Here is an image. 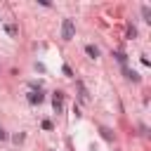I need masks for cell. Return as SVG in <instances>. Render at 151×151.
<instances>
[{"label":"cell","mask_w":151,"mask_h":151,"mask_svg":"<svg viewBox=\"0 0 151 151\" xmlns=\"http://www.w3.org/2000/svg\"><path fill=\"white\" fill-rule=\"evenodd\" d=\"M73 35H76L73 19H64V21H61V38H64V40H71Z\"/></svg>","instance_id":"cell-1"},{"label":"cell","mask_w":151,"mask_h":151,"mask_svg":"<svg viewBox=\"0 0 151 151\" xmlns=\"http://www.w3.org/2000/svg\"><path fill=\"white\" fill-rule=\"evenodd\" d=\"M52 106H54V113H61L64 111V92L61 90H57L52 94Z\"/></svg>","instance_id":"cell-2"},{"label":"cell","mask_w":151,"mask_h":151,"mask_svg":"<svg viewBox=\"0 0 151 151\" xmlns=\"http://www.w3.org/2000/svg\"><path fill=\"white\" fill-rule=\"evenodd\" d=\"M42 101H45L42 90H40V87H33V90L28 92V104H42Z\"/></svg>","instance_id":"cell-3"},{"label":"cell","mask_w":151,"mask_h":151,"mask_svg":"<svg viewBox=\"0 0 151 151\" xmlns=\"http://www.w3.org/2000/svg\"><path fill=\"white\" fill-rule=\"evenodd\" d=\"M85 52H87V57H92V59L99 57V47H94V45H85Z\"/></svg>","instance_id":"cell-4"},{"label":"cell","mask_w":151,"mask_h":151,"mask_svg":"<svg viewBox=\"0 0 151 151\" xmlns=\"http://www.w3.org/2000/svg\"><path fill=\"white\" fill-rule=\"evenodd\" d=\"M123 73H125V78H127V80L139 83V73H134V71H130V68H123Z\"/></svg>","instance_id":"cell-5"},{"label":"cell","mask_w":151,"mask_h":151,"mask_svg":"<svg viewBox=\"0 0 151 151\" xmlns=\"http://www.w3.org/2000/svg\"><path fill=\"white\" fill-rule=\"evenodd\" d=\"M78 92H80V99H83V101H87V99H90V94H87V90H85V85H83L80 80H78Z\"/></svg>","instance_id":"cell-6"},{"label":"cell","mask_w":151,"mask_h":151,"mask_svg":"<svg viewBox=\"0 0 151 151\" xmlns=\"http://www.w3.org/2000/svg\"><path fill=\"white\" fill-rule=\"evenodd\" d=\"M5 31H7L9 35H17V33H19V26H17V24H5Z\"/></svg>","instance_id":"cell-7"},{"label":"cell","mask_w":151,"mask_h":151,"mask_svg":"<svg viewBox=\"0 0 151 151\" xmlns=\"http://www.w3.org/2000/svg\"><path fill=\"white\" fill-rule=\"evenodd\" d=\"M142 17H144V21H151V7H149V5L142 7Z\"/></svg>","instance_id":"cell-8"},{"label":"cell","mask_w":151,"mask_h":151,"mask_svg":"<svg viewBox=\"0 0 151 151\" xmlns=\"http://www.w3.org/2000/svg\"><path fill=\"white\" fill-rule=\"evenodd\" d=\"M127 38H130V40L137 38V28H134V26H127Z\"/></svg>","instance_id":"cell-9"},{"label":"cell","mask_w":151,"mask_h":151,"mask_svg":"<svg viewBox=\"0 0 151 151\" xmlns=\"http://www.w3.org/2000/svg\"><path fill=\"white\" fill-rule=\"evenodd\" d=\"M116 59H118V61H120V64H125V61H127V57H125V54H123V52H116Z\"/></svg>","instance_id":"cell-10"},{"label":"cell","mask_w":151,"mask_h":151,"mask_svg":"<svg viewBox=\"0 0 151 151\" xmlns=\"http://www.w3.org/2000/svg\"><path fill=\"white\" fill-rule=\"evenodd\" d=\"M101 137H104V139H111V130H106V127H101Z\"/></svg>","instance_id":"cell-11"},{"label":"cell","mask_w":151,"mask_h":151,"mask_svg":"<svg viewBox=\"0 0 151 151\" xmlns=\"http://www.w3.org/2000/svg\"><path fill=\"white\" fill-rule=\"evenodd\" d=\"M61 71H64V76H68V78H71V76H73V71H71V68H68V66H61Z\"/></svg>","instance_id":"cell-12"},{"label":"cell","mask_w":151,"mask_h":151,"mask_svg":"<svg viewBox=\"0 0 151 151\" xmlns=\"http://www.w3.org/2000/svg\"><path fill=\"white\" fill-rule=\"evenodd\" d=\"M42 127L45 130H52V120H42Z\"/></svg>","instance_id":"cell-13"},{"label":"cell","mask_w":151,"mask_h":151,"mask_svg":"<svg viewBox=\"0 0 151 151\" xmlns=\"http://www.w3.org/2000/svg\"><path fill=\"white\" fill-rule=\"evenodd\" d=\"M5 137H7V134H5V132H2V130H0V139H5Z\"/></svg>","instance_id":"cell-14"}]
</instances>
